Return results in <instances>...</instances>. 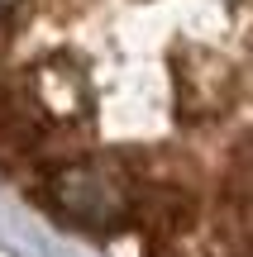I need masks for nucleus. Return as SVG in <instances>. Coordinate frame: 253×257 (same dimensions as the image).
Masks as SVG:
<instances>
[{
	"mask_svg": "<svg viewBox=\"0 0 253 257\" xmlns=\"http://www.w3.org/2000/svg\"><path fill=\"white\" fill-rule=\"evenodd\" d=\"M167 76H172V110L182 124H215L229 114L239 95V72L225 53L215 48L187 43L167 57Z\"/></svg>",
	"mask_w": 253,
	"mask_h": 257,
	"instance_id": "f03ea898",
	"label": "nucleus"
},
{
	"mask_svg": "<svg viewBox=\"0 0 253 257\" xmlns=\"http://www.w3.org/2000/svg\"><path fill=\"white\" fill-rule=\"evenodd\" d=\"M15 5H19V0H0V19H10V15H15Z\"/></svg>",
	"mask_w": 253,
	"mask_h": 257,
	"instance_id": "20e7f679",
	"label": "nucleus"
},
{
	"mask_svg": "<svg viewBox=\"0 0 253 257\" xmlns=\"http://www.w3.org/2000/svg\"><path fill=\"white\" fill-rule=\"evenodd\" d=\"M24 100L34 105V114L53 128H76L91 119L96 110V86L86 76V67L67 53H48L29 67L24 76Z\"/></svg>",
	"mask_w": 253,
	"mask_h": 257,
	"instance_id": "7ed1b4c3",
	"label": "nucleus"
},
{
	"mask_svg": "<svg viewBox=\"0 0 253 257\" xmlns=\"http://www.w3.org/2000/svg\"><path fill=\"white\" fill-rule=\"evenodd\" d=\"M38 191L53 205L57 219L76 224V229L115 233L134 214V172L101 153H81V157L48 167Z\"/></svg>",
	"mask_w": 253,
	"mask_h": 257,
	"instance_id": "f257e3e1",
	"label": "nucleus"
}]
</instances>
